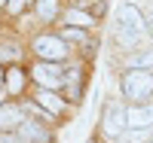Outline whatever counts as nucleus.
<instances>
[{"mask_svg":"<svg viewBox=\"0 0 153 143\" xmlns=\"http://www.w3.org/2000/svg\"><path fill=\"white\" fill-rule=\"evenodd\" d=\"M126 131V110L120 107V103H107V113H104V134L110 137H120Z\"/></svg>","mask_w":153,"mask_h":143,"instance_id":"obj_4","label":"nucleus"},{"mask_svg":"<svg viewBox=\"0 0 153 143\" xmlns=\"http://www.w3.org/2000/svg\"><path fill=\"white\" fill-rule=\"evenodd\" d=\"M37 9H40L43 18H52V15H55V0H40V3H37Z\"/></svg>","mask_w":153,"mask_h":143,"instance_id":"obj_13","label":"nucleus"},{"mask_svg":"<svg viewBox=\"0 0 153 143\" xmlns=\"http://www.w3.org/2000/svg\"><path fill=\"white\" fill-rule=\"evenodd\" d=\"M65 88H68V98H80V92H76V88H80V70H76V67L68 70V76H65Z\"/></svg>","mask_w":153,"mask_h":143,"instance_id":"obj_10","label":"nucleus"},{"mask_svg":"<svg viewBox=\"0 0 153 143\" xmlns=\"http://www.w3.org/2000/svg\"><path fill=\"white\" fill-rule=\"evenodd\" d=\"M0 79H3V70H0Z\"/></svg>","mask_w":153,"mask_h":143,"instance_id":"obj_23","label":"nucleus"},{"mask_svg":"<svg viewBox=\"0 0 153 143\" xmlns=\"http://www.w3.org/2000/svg\"><path fill=\"white\" fill-rule=\"evenodd\" d=\"M123 95L129 100H147L153 95V76L147 70H129L123 76Z\"/></svg>","mask_w":153,"mask_h":143,"instance_id":"obj_2","label":"nucleus"},{"mask_svg":"<svg viewBox=\"0 0 153 143\" xmlns=\"http://www.w3.org/2000/svg\"><path fill=\"white\" fill-rule=\"evenodd\" d=\"M16 55H19L16 46H0V58H16Z\"/></svg>","mask_w":153,"mask_h":143,"instance_id":"obj_17","label":"nucleus"},{"mask_svg":"<svg viewBox=\"0 0 153 143\" xmlns=\"http://www.w3.org/2000/svg\"><path fill=\"white\" fill-rule=\"evenodd\" d=\"M3 3H9V0H0V6H3Z\"/></svg>","mask_w":153,"mask_h":143,"instance_id":"obj_21","label":"nucleus"},{"mask_svg":"<svg viewBox=\"0 0 153 143\" xmlns=\"http://www.w3.org/2000/svg\"><path fill=\"white\" fill-rule=\"evenodd\" d=\"M147 143H153V140H147Z\"/></svg>","mask_w":153,"mask_h":143,"instance_id":"obj_24","label":"nucleus"},{"mask_svg":"<svg viewBox=\"0 0 153 143\" xmlns=\"http://www.w3.org/2000/svg\"><path fill=\"white\" fill-rule=\"evenodd\" d=\"M61 37H65V40H80V43L86 40V34H83V31H76V28H68V31L61 34Z\"/></svg>","mask_w":153,"mask_h":143,"instance_id":"obj_16","label":"nucleus"},{"mask_svg":"<svg viewBox=\"0 0 153 143\" xmlns=\"http://www.w3.org/2000/svg\"><path fill=\"white\" fill-rule=\"evenodd\" d=\"M37 103H40V107H46L52 116L65 110V100H61L58 95H49V92H40V95H37Z\"/></svg>","mask_w":153,"mask_h":143,"instance_id":"obj_9","label":"nucleus"},{"mask_svg":"<svg viewBox=\"0 0 153 143\" xmlns=\"http://www.w3.org/2000/svg\"><path fill=\"white\" fill-rule=\"evenodd\" d=\"M150 125H153V107H135V110H126V128H129V131L150 128Z\"/></svg>","mask_w":153,"mask_h":143,"instance_id":"obj_6","label":"nucleus"},{"mask_svg":"<svg viewBox=\"0 0 153 143\" xmlns=\"http://www.w3.org/2000/svg\"><path fill=\"white\" fill-rule=\"evenodd\" d=\"M150 61H153V52H144V55H135V58H132V64H135V70H141L144 64H150Z\"/></svg>","mask_w":153,"mask_h":143,"instance_id":"obj_15","label":"nucleus"},{"mask_svg":"<svg viewBox=\"0 0 153 143\" xmlns=\"http://www.w3.org/2000/svg\"><path fill=\"white\" fill-rule=\"evenodd\" d=\"M117 37L123 46H138L147 37V24H144V15L135 3H123L117 9Z\"/></svg>","mask_w":153,"mask_h":143,"instance_id":"obj_1","label":"nucleus"},{"mask_svg":"<svg viewBox=\"0 0 153 143\" xmlns=\"http://www.w3.org/2000/svg\"><path fill=\"white\" fill-rule=\"evenodd\" d=\"M129 140H132V143H147V140H150V128H138V131H129Z\"/></svg>","mask_w":153,"mask_h":143,"instance_id":"obj_14","label":"nucleus"},{"mask_svg":"<svg viewBox=\"0 0 153 143\" xmlns=\"http://www.w3.org/2000/svg\"><path fill=\"white\" fill-rule=\"evenodd\" d=\"M65 18H68L71 28H89V24H92V15H86V12H80V9H71Z\"/></svg>","mask_w":153,"mask_h":143,"instance_id":"obj_11","label":"nucleus"},{"mask_svg":"<svg viewBox=\"0 0 153 143\" xmlns=\"http://www.w3.org/2000/svg\"><path fill=\"white\" fill-rule=\"evenodd\" d=\"M0 143H22V137H19V134H3Z\"/></svg>","mask_w":153,"mask_h":143,"instance_id":"obj_18","label":"nucleus"},{"mask_svg":"<svg viewBox=\"0 0 153 143\" xmlns=\"http://www.w3.org/2000/svg\"><path fill=\"white\" fill-rule=\"evenodd\" d=\"M34 79L46 85V88H58V85H65V76H61V67L58 64H37L34 67Z\"/></svg>","mask_w":153,"mask_h":143,"instance_id":"obj_5","label":"nucleus"},{"mask_svg":"<svg viewBox=\"0 0 153 143\" xmlns=\"http://www.w3.org/2000/svg\"><path fill=\"white\" fill-rule=\"evenodd\" d=\"M22 140H37V143H46L49 134H46V128H40L37 122H25L22 125Z\"/></svg>","mask_w":153,"mask_h":143,"instance_id":"obj_8","label":"nucleus"},{"mask_svg":"<svg viewBox=\"0 0 153 143\" xmlns=\"http://www.w3.org/2000/svg\"><path fill=\"white\" fill-rule=\"evenodd\" d=\"M144 24H147V34H150V40H153V12L147 15V21H144Z\"/></svg>","mask_w":153,"mask_h":143,"instance_id":"obj_20","label":"nucleus"},{"mask_svg":"<svg viewBox=\"0 0 153 143\" xmlns=\"http://www.w3.org/2000/svg\"><path fill=\"white\" fill-rule=\"evenodd\" d=\"M0 103H3V92H0Z\"/></svg>","mask_w":153,"mask_h":143,"instance_id":"obj_22","label":"nucleus"},{"mask_svg":"<svg viewBox=\"0 0 153 143\" xmlns=\"http://www.w3.org/2000/svg\"><path fill=\"white\" fill-rule=\"evenodd\" d=\"M22 3H25V0H9V3H6V6H9L12 12H19V9H22Z\"/></svg>","mask_w":153,"mask_h":143,"instance_id":"obj_19","label":"nucleus"},{"mask_svg":"<svg viewBox=\"0 0 153 143\" xmlns=\"http://www.w3.org/2000/svg\"><path fill=\"white\" fill-rule=\"evenodd\" d=\"M22 110L19 107H0V128H16V125H22Z\"/></svg>","mask_w":153,"mask_h":143,"instance_id":"obj_7","label":"nucleus"},{"mask_svg":"<svg viewBox=\"0 0 153 143\" xmlns=\"http://www.w3.org/2000/svg\"><path fill=\"white\" fill-rule=\"evenodd\" d=\"M34 52L40 58H46V61H61L68 55V46L58 37H40V40H34Z\"/></svg>","mask_w":153,"mask_h":143,"instance_id":"obj_3","label":"nucleus"},{"mask_svg":"<svg viewBox=\"0 0 153 143\" xmlns=\"http://www.w3.org/2000/svg\"><path fill=\"white\" fill-rule=\"evenodd\" d=\"M22 82H25V76H22V70H16V67H12L9 73H6V92H22Z\"/></svg>","mask_w":153,"mask_h":143,"instance_id":"obj_12","label":"nucleus"}]
</instances>
